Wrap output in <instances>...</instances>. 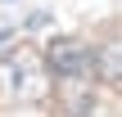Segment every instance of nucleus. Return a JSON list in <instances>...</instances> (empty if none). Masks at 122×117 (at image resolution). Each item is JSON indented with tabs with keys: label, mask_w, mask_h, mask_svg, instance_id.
<instances>
[{
	"label": "nucleus",
	"mask_w": 122,
	"mask_h": 117,
	"mask_svg": "<svg viewBox=\"0 0 122 117\" xmlns=\"http://www.w3.org/2000/svg\"><path fill=\"white\" fill-rule=\"evenodd\" d=\"M50 95V68L36 50L0 54V104H36Z\"/></svg>",
	"instance_id": "obj_1"
},
{
	"label": "nucleus",
	"mask_w": 122,
	"mask_h": 117,
	"mask_svg": "<svg viewBox=\"0 0 122 117\" xmlns=\"http://www.w3.org/2000/svg\"><path fill=\"white\" fill-rule=\"evenodd\" d=\"M41 59H45V68H54L59 77H81V72L91 68L86 45H77V41H68V36H59V41L50 45V54H41Z\"/></svg>",
	"instance_id": "obj_2"
},
{
	"label": "nucleus",
	"mask_w": 122,
	"mask_h": 117,
	"mask_svg": "<svg viewBox=\"0 0 122 117\" xmlns=\"http://www.w3.org/2000/svg\"><path fill=\"white\" fill-rule=\"evenodd\" d=\"M91 68H95L104 81H122V36H109V41L91 54Z\"/></svg>",
	"instance_id": "obj_3"
}]
</instances>
